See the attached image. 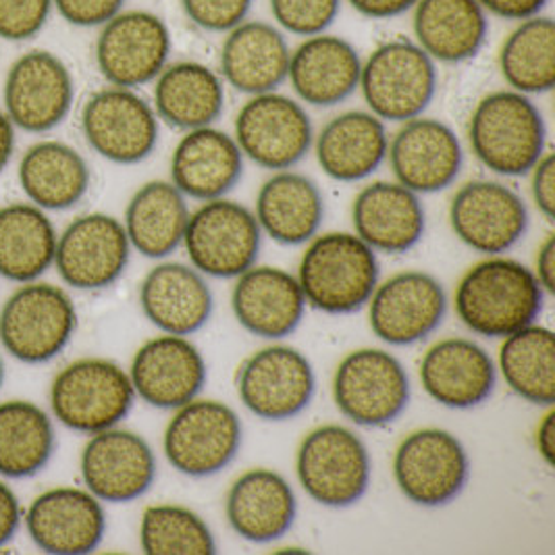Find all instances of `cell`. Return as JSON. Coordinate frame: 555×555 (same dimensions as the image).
Here are the masks:
<instances>
[{
  "instance_id": "cell-35",
  "label": "cell",
  "mask_w": 555,
  "mask_h": 555,
  "mask_svg": "<svg viewBox=\"0 0 555 555\" xmlns=\"http://www.w3.org/2000/svg\"><path fill=\"white\" fill-rule=\"evenodd\" d=\"M154 111L177 129L212 126L225 108V81L198 61L169 63L154 79Z\"/></svg>"
},
{
  "instance_id": "cell-31",
  "label": "cell",
  "mask_w": 555,
  "mask_h": 555,
  "mask_svg": "<svg viewBox=\"0 0 555 555\" xmlns=\"http://www.w3.org/2000/svg\"><path fill=\"white\" fill-rule=\"evenodd\" d=\"M140 304L154 327L185 337L208 323L212 292L201 271L181 262H163L142 281Z\"/></svg>"
},
{
  "instance_id": "cell-12",
  "label": "cell",
  "mask_w": 555,
  "mask_h": 555,
  "mask_svg": "<svg viewBox=\"0 0 555 555\" xmlns=\"http://www.w3.org/2000/svg\"><path fill=\"white\" fill-rule=\"evenodd\" d=\"M79 124L90 149L117 165L146 160L158 144V115L131 88L108 86L94 92L83 102Z\"/></svg>"
},
{
  "instance_id": "cell-23",
  "label": "cell",
  "mask_w": 555,
  "mask_h": 555,
  "mask_svg": "<svg viewBox=\"0 0 555 555\" xmlns=\"http://www.w3.org/2000/svg\"><path fill=\"white\" fill-rule=\"evenodd\" d=\"M129 379L146 404L173 410L198 398L206 385L201 350L181 335H160L146 341L131 360Z\"/></svg>"
},
{
  "instance_id": "cell-38",
  "label": "cell",
  "mask_w": 555,
  "mask_h": 555,
  "mask_svg": "<svg viewBox=\"0 0 555 555\" xmlns=\"http://www.w3.org/2000/svg\"><path fill=\"white\" fill-rule=\"evenodd\" d=\"M56 229L47 210L31 203L0 208V278L27 283L42 278L54 262Z\"/></svg>"
},
{
  "instance_id": "cell-8",
  "label": "cell",
  "mask_w": 555,
  "mask_h": 555,
  "mask_svg": "<svg viewBox=\"0 0 555 555\" xmlns=\"http://www.w3.org/2000/svg\"><path fill=\"white\" fill-rule=\"evenodd\" d=\"M262 231L253 210L228 198L190 212L183 246L196 271L210 278H240L256 264Z\"/></svg>"
},
{
  "instance_id": "cell-5",
  "label": "cell",
  "mask_w": 555,
  "mask_h": 555,
  "mask_svg": "<svg viewBox=\"0 0 555 555\" xmlns=\"http://www.w3.org/2000/svg\"><path fill=\"white\" fill-rule=\"evenodd\" d=\"M77 327L69 294L52 283L27 281L0 310V344L26 364H42L63 352Z\"/></svg>"
},
{
  "instance_id": "cell-53",
  "label": "cell",
  "mask_w": 555,
  "mask_h": 555,
  "mask_svg": "<svg viewBox=\"0 0 555 555\" xmlns=\"http://www.w3.org/2000/svg\"><path fill=\"white\" fill-rule=\"evenodd\" d=\"M15 152V126L7 117L4 111H0V173L11 163Z\"/></svg>"
},
{
  "instance_id": "cell-39",
  "label": "cell",
  "mask_w": 555,
  "mask_h": 555,
  "mask_svg": "<svg viewBox=\"0 0 555 555\" xmlns=\"http://www.w3.org/2000/svg\"><path fill=\"white\" fill-rule=\"evenodd\" d=\"M54 452L51 416L34 402L0 404V477L26 479L40 473Z\"/></svg>"
},
{
  "instance_id": "cell-7",
  "label": "cell",
  "mask_w": 555,
  "mask_h": 555,
  "mask_svg": "<svg viewBox=\"0 0 555 555\" xmlns=\"http://www.w3.org/2000/svg\"><path fill=\"white\" fill-rule=\"evenodd\" d=\"M296 473L317 504L348 507L360 502L371 485V455L353 430L323 425L304 437Z\"/></svg>"
},
{
  "instance_id": "cell-3",
  "label": "cell",
  "mask_w": 555,
  "mask_h": 555,
  "mask_svg": "<svg viewBox=\"0 0 555 555\" xmlns=\"http://www.w3.org/2000/svg\"><path fill=\"white\" fill-rule=\"evenodd\" d=\"M468 140L480 165L491 173H530L545 154L547 127L539 106L516 90H498L480 99L470 115Z\"/></svg>"
},
{
  "instance_id": "cell-18",
  "label": "cell",
  "mask_w": 555,
  "mask_h": 555,
  "mask_svg": "<svg viewBox=\"0 0 555 555\" xmlns=\"http://www.w3.org/2000/svg\"><path fill=\"white\" fill-rule=\"evenodd\" d=\"M314 371L302 352L289 346H269L253 353L240 369L242 404L262 421H289L308 408L314 396Z\"/></svg>"
},
{
  "instance_id": "cell-24",
  "label": "cell",
  "mask_w": 555,
  "mask_h": 555,
  "mask_svg": "<svg viewBox=\"0 0 555 555\" xmlns=\"http://www.w3.org/2000/svg\"><path fill=\"white\" fill-rule=\"evenodd\" d=\"M362 56L350 40L333 34L308 36L292 49L287 81L300 101L328 108L348 101L360 86Z\"/></svg>"
},
{
  "instance_id": "cell-28",
  "label": "cell",
  "mask_w": 555,
  "mask_h": 555,
  "mask_svg": "<svg viewBox=\"0 0 555 555\" xmlns=\"http://www.w3.org/2000/svg\"><path fill=\"white\" fill-rule=\"evenodd\" d=\"M421 383L437 404L466 410L495 389V364L479 344L450 337L429 348L421 362Z\"/></svg>"
},
{
  "instance_id": "cell-47",
  "label": "cell",
  "mask_w": 555,
  "mask_h": 555,
  "mask_svg": "<svg viewBox=\"0 0 555 555\" xmlns=\"http://www.w3.org/2000/svg\"><path fill=\"white\" fill-rule=\"evenodd\" d=\"M530 194L534 206L543 212L547 221L555 217V156L545 152L537 165L530 169Z\"/></svg>"
},
{
  "instance_id": "cell-22",
  "label": "cell",
  "mask_w": 555,
  "mask_h": 555,
  "mask_svg": "<svg viewBox=\"0 0 555 555\" xmlns=\"http://www.w3.org/2000/svg\"><path fill=\"white\" fill-rule=\"evenodd\" d=\"M373 333L389 346H410L429 337L446 317V292L435 278L405 271L377 285L371 296Z\"/></svg>"
},
{
  "instance_id": "cell-50",
  "label": "cell",
  "mask_w": 555,
  "mask_h": 555,
  "mask_svg": "<svg viewBox=\"0 0 555 555\" xmlns=\"http://www.w3.org/2000/svg\"><path fill=\"white\" fill-rule=\"evenodd\" d=\"M348 4L369 20H396L410 13L416 0H348Z\"/></svg>"
},
{
  "instance_id": "cell-13",
  "label": "cell",
  "mask_w": 555,
  "mask_h": 555,
  "mask_svg": "<svg viewBox=\"0 0 555 555\" xmlns=\"http://www.w3.org/2000/svg\"><path fill=\"white\" fill-rule=\"evenodd\" d=\"M173 40L169 26L152 11H121L101 26L96 65L111 86L138 90L169 65Z\"/></svg>"
},
{
  "instance_id": "cell-45",
  "label": "cell",
  "mask_w": 555,
  "mask_h": 555,
  "mask_svg": "<svg viewBox=\"0 0 555 555\" xmlns=\"http://www.w3.org/2000/svg\"><path fill=\"white\" fill-rule=\"evenodd\" d=\"M183 15L204 31L228 34L248 20L254 0H179Z\"/></svg>"
},
{
  "instance_id": "cell-16",
  "label": "cell",
  "mask_w": 555,
  "mask_h": 555,
  "mask_svg": "<svg viewBox=\"0 0 555 555\" xmlns=\"http://www.w3.org/2000/svg\"><path fill=\"white\" fill-rule=\"evenodd\" d=\"M126 228L111 215L88 212L74 219L56 237L54 269L76 289L94 292L113 285L129 262Z\"/></svg>"
},
{
  "instance_id": "cell-49",
  "label": "cell",
  "mask_w": 555,
  "mask_h": 555,
  "mask_svg": "<svg viewBox=\"0 0 555 555\" xmlns=\"http://www.w3.org/2000/svg\"><path fill=\"white\" fill-rule=\"evenodd\" d=\"M24 522V509L15 491L0 480V547L7 545Z\"/></svg>"
},
{
  "instance_id": "cell-20",
  "label": "cell",
  "mask_w": 555,
  "mask_h": 555,
  "mask_svg": "<svg viewBox=\"0 0 555 555\" xmlns=\"http://www.w3.org/2000/svg\"><path fill=\"white\" fill-rule=\"evenodd\" d=\"M36 547L52 555H86L101 545L106 518L88 489L54 487L40 493L24 514Z\"/></svg>"
},
{
  "instance_id": "cell-2",
  "label": "cell",
  "mask_w": 555,
  "mask_h": 555,
  "mask_svg": "<svg viewBox=\"0 0 555 555\" xmlns=\"http://www.w3.org/2000/svg\"><path fill=\"white\" fill-rule=\"evenodd\" d=\"M298 283L304 300L312 308L327 314H350L375 294L379 260L356 233L314 235L300 260Z\"/></svg>"
},
{
  "instance_id": "cell-4",
  "label": "cell",
  "mask_w": 555,
  "mask_h": 555,
  "mask_svg": "<svg viewBox=\"0 0 555 555\" xmlns=\"http://www.w3.org/2000/svg\"><path fill=\"white\" fill-rule=\"evenodd\" d=\"M358 88L380 121L405 124L435 99L437 63L414 40H391L362 61Z\"/></svg>"
},
{
  "instance_id": "cell-52",
  "label": "cell",
  "mask_w": 555,
  "mask_h": 555,
  "mask_svg": "<svg viewBox=\"0 0 555 555\" xmlns=\"http://www.w3.org/2000/svg\"><path fill=\"white\" fill-rule=\"evenodd\" d=\"M537 448L543 460L554 466L555 460V412H547L537 429Z\"/></svg>"
},
{
  "instance_id": "cell-46",
  "label": "cell",
  "mask_w": 555,
  "mask_h": 555,
  "mask_svg": "<svg viewBox=\"0 0 555 555\" xmlns=\"http://www.w3.org/2000/svg\"><path fill=\"white\" fill-rule=\"evenodd\" d=\"M56 13L72 26L101 27L124 11L127 0H52Z\"/></svg>"
},
{
  "instance_id": "cell-14",
  "label": "cell",
  "mask_w": 555,
  "mask_h": 555,
  "mask_svg": "<svg viewBox=\"0 0 555 555\" xmlns=\"http://www.w3.org/2000/svg\"><path fill=\"white\" fill-rule=\"evenodd\" d=\"M76 83L69 67L54 52L34 49L17 56L4 79V113L15 129L47 133L72 113Z\"/></svg>"
},
{
  "instance_id": "cell-42",
  "label": "cell",
  "mask_w": 555,
  "mask_h": 555,
  "mask_svg": "<svg viewBox=\"0 0 555 555\" xmlns=\"http://www.w3.org/2000/svg\"><path fill=\"white\" fill-rule=\"evenodd\" d=\"M140 543L149 555H212L215 537L203 518L181 505H151L142 514Z\"/></svg>"
},
{
  "instance_id": "cell-17",
  "label": "cell",
  "mask_w": 555,
  "mask_h": 555,
  "mask_svg": "<svg viewBox=\"0 0 555 555\" xmlns=\"http://www.w3.org/2000/svg\"><path fill=\"white\" fill-rule=\"evenodd\" d=\"M457 240L480 254L498 256L514 248L529 229V208L509 185L489 179L464 183L450 204Z\"/></svg>"
},
{
  "instance_id": "cell-36",
  "label": "cell",
  "mask_w": 555,
  "mask_h": 555,
  "mask_svg": "<svg viewBox=\"0 0 555 555\" xmlns=\"http://www.w3.org/2000/svg\"><path fill=\"white\" fill-rule=\"evenodd\" d=\"M20 185L42 210H67L90 190V167L79 152L56 140L36 142L22 154Z\"/></svg>"
},
{
  "instance_id": "cell-54",
  "label": "cell",
  "mask_w": 555,
  "mask_h": 555,
  "mask_svg": "<svg viewBox=\"0 0 555 555\" xmlns=\"http://www.w3.org/2000/svg\"><path fill=\"white\" fill-rule=\"evenodd\" d=\"M4 380V362H2V356H0V385Z\"/></svg>"
},
{
  "instance_id": "cell-6",
  "label": "cell",
  "mask_w": 555,
  "mask_h": 555,
  "mask_svg": "<svg viewBox=\"0 0 555 555\" xmlns=\"http://www.w3.org/2000/svg\"><path fill=\"white\" fill-rule=\"evenodd\" d=\"M135 391L119 364L81 358L52 379V416L67 429L94 435L117 427L133 405Z\"/></svg>"
},
{
  "instance_id": "cell-40",
  "label": "cell",
  "mask_w": 555,
  "mask_h": 555,
  "mask_svg": "<svg viewBox=\"0 0 555 555\" xmlns=\"http://www.w3.org/2000/svg\"><path fill=\"white\" fill-rule=\"evenodd\" d=\"M500 72L509 90L545 94L555 86V24L547 15L518 22L500 49Z\"/></svg>"
},
{
  "instance_id": "cell-21",
  "label": "cell",
  "mask_w": 555,
  "mask_h": 555,
  "mask_svg": "<svg viewBox=\"0 0 555 555\" xmlns=\"http://www.w3.org/2000/svg\"><path fill=\"white\" fill-rule=\"evenodd\" d=\"M387 158L398 183L418 196L448 190L464 165V152L454 129L423 115L396 131L389 140Z\"/></svg>"
},
{
  "instance_id": "cell-43",
  "label": "cell",
  "mask_w": 555,
  "mask_h": 555,
  "mask_svg": "<svg viewBox=\"0 0 555 555\" xmlns=\"http://www.w3.org/2000/svg\"><path fill=\"white\" fill-rule=\"evenodd\" d=\"M341 4L344 0H269L275 26L302 38L325 34L339 17Z\"/></svg>"
},
{
  "instance_id": "cell-19",
  "label": "cell",
  "mask_w": 555,
  "mask_h": 555,
  "mask_svg": "<svg viewBox=\"0 0 555 555\" xmlns=\"http://www.w3.org/2000/svg\"><path fill=\"white\" fill-rule=\"evenodd\" d=\"M81 480L86 489L108 504L142 498L156 477V457L149 441L131 430L94 433L81 450Z\"/></svg>"
},
{
  "instance_id": "cell-29",
  "label": "cell",
  "mask_w": 555,
  "mask_h": 555,
  "mask_svg": "<svg viewBox=\"0 0 555 555\" xmlns=\"http://www.w3.org/2000/svg\"><path fill=\"white\" fill-rule=\"evenodd\" d=\"M231 308L253 335L281 339L300 325L306 300L298 278L278 267H250L237 278Z\"/></svg>"
},
{
  "instance_id": "cell-44",
  "label": "cell",
  "mask_w": 555,
  "mask_h": 555,
  "mask_svg": "<svg viewBox=\"0 0 555 555\" xmlns=\"http://www.w3.org/2000/svg\"><path fill=\"white\" fill-rule=\"evenodd\" d=\"M52 9V0H0V40H31L49 24Z\"/></svg>"
},
{
  "instance_id": "cell-30",
  "label": "cell",
  "mask_w": 555,
  "mask_h": 555,
  "mask_svg": "<svg viewBox=\"0 0 555 555\" xmlns=\"http://www.w3.org/2000/svg\"><path fill=\"white\" fill-rule=\"evenodd\" d=\"M325 176L353 183L373 176L387 158L385 121L371 111H346L328 119L312 142Z\"/></svg>"
},
{
  "instance_id": "cell-32",
  "label": "cell",
  "mask_w": 555,
  "mask_h": 555,
  "mask_svg": "<svg viewBox=\"0 0 555 555\" xmlns=\"http://www.w3.org/2000/svg\"><path fill=\"white\" fill-rule=\"evenodd\" d=\"M229 525L242 539L271 543L296 520V495L279 473L254 468L231 485L225 502Z\"/></svg>"
},
{
  "instance_id": "cell-51",
  "label": "cell",
  "mask_w": 555,
  "mask_h": 555,
  "mask_svg": "<svg viewBox=\"0 0 555 555\" xmlns=\"http://www.w3.org/2000/svg\"><path fill=\"white\" fill-rule=\"evenodd\" d=\"M537 279L543 292H555V235L550 233L537 254Z\"/></svg>"
},
{
  "instance_id": "cell-26",
  "label": "cell",
  "mask_w": 555,
  "mask_h": 555,
  "mask_svg": "<svg viewBox=\"0 0 555 555\" xmlns=\"http://www.w3.org/2000/svg\"><path fill=\"white\" fill-rule=\"evenodd\" d=\"M356 235L375 253L404 254L425 235V208L416 192L398 181H375L352 204Z\"/></svg>"
},
{
  "instance_id": "cell-33",
  "label": "cell",
  "mask_w": 555,
  "mask_h": 555,
  "mask_svg": "<svg viewBox=\"0 0 555 555\" xmlns=\"http://www.w3.org/2000/svg\"><path fill=\"white\" fill-rule=\"evenodd\" d=\"M412 29L414 42L435 63H462L482 49L489 15L479 0H416Z\"/></svg>"
},
{
  "instance_id": "cell-25",
  "label": "cell",
  "mask_w": 555,
  "mask_h": 555,
  "mask_svg": "<svg viewBox=\"0 0 555 555\" xmlns=\"http://www.w3.org/2000/svg\"><path fill=\"white\" fill-rule=\"evenodd\" d=\"M244 154L228 131L217 127L190 129L171 156V183L185 198H225L242 179Z\"/></svg>"
},
{
  "instance_id": "cell-34",
  "label": "cell",
  "mask_w": 555,
  "mask_h": 555,
  "mask_svg": "<svg viewBox=\"0 0 555 555\" xmlns=\"http://www.w3.org/2000/svg\"><path fill=\"white\" fill-rule=\"evenodd\" d=\"M254 217L271 240L283 246H300L319 233L325 201L310 177L289 169L275 171L258 192Z\"/></svg>"
},
{
  "instance_id": "cell-48",
  "label": "cell",
  "mask_w": 555,
  "mask_h": 555,
  "mask_svg": "<svg viewBox=\"0 0 555 555\" xmlns=\"http://www.w3.org/2000/svg\"><path fill=\"white\" fill-rule=\"evenodd\" d=\"M550 0H479L487 15H495L507 22H525L530 17L543 15V9Z\"/></svg>"
},
{
  "instance_id": "cell-15",
  "label": "cell",
  "mask_w": 555,
  "mask_h": 555,
  "mask_svg": "<svg viewBox=\"0 0 555 555\" xmlns=\"http://www.w3.org/2000/svg\"><path fill=\"white\" fill-rule=\"evenodd\" d=\"M470 462L460 439L443 429H418L398 446L393 477L412 504H450L466 487Z\"/></svg>"
},
{
  "instance_id": "cell-37",
  "label": "cell",
  "mask_w": 555,
  "mask_h": 555,
  "mask_svg": "<svg viewBox=\"0 0 555 555\" xmlns=\"http://www.w3.org/2000/svg\"><path fill=\"white\" fill-rule=\"evenodd\" d=\"M188 221L185 196L171 181L154 179L131 196L124 228L133 250L146 258H165L181 246Z\"/></svg>"
},
{
  "instance_id": "cell-10",
  "label": "cell",
  "mask_w": 555,
  "mask_h": 555,
  "mask_svg": "<svg viewBox=\"0 0 555 555\" xmlns=\"http://www.w3.org/2000/svg\"><path fill=\"white\" fill-rule=\"evenodd\" d=\"M163 448L177 473L194 479L228 468L242 448V423L233 408L217 400H192L177 408Z\"/></svg>"
},
{
  "instance_id": "cell-1",
  "label": "cell",
  "mask_w": 555,
  "mask_h": 555,
  "mask_svg": "<svg viewBox=\"0 0 555 555\" xmlns=\"http://www.w3.org/2000/svg\"><path fill=\"white\" fill-rule=\"evenodd\" d=\"M543 306L537 275L518 260L487 258L475 264L457 285L455 312L482 337H507L532 325Z\"/></svg>"
},
{
  "instance_id": "cell-11",
  "label": "cell",
  "mask_w": 555,
  "mask_h": 555,
  "mask_svg": "<svg viewBox=\"0 0 555 555\" xmlns=\"http://www.w3.org/2000/svg\"><path fill=\"white\" fill-rule=\"evenodd\" d=\"M235 142L242 154L269 171L298 165L312 149L314 131L302 104L285 94H254L235 117Z\"/></svg>"
},
{
  "instance_id": "cell-27",
  "label": "cell",
  "mask_w": 555,
  "mask_h": 555,
  "mask_svg": "<svg viewBox=\"0 0 555 555\" xmlns=\"http://www.w3.org/2000/svg\"><path fill=\"white\" fill-rule=\"evenodd\" d=\"M289 56V42L275 24L246 20L225 34L219 76L248 96L275 92L287 81Z\"/></svg>"
},
{
  "instance_id": "cell-41",
  "label": "cell",
  "mask_w": 555,
  "mask_h": 555,
  "mask_svg": "<svg viewBox=\"0 0 555 555\" xmlns=\"http://www.w3.org/2000/svg\"><path fill=\"white\" fill-rule=\"evenodd\" d=\"M504 339L500 371L509 389L530 404L554 405V333L550 328L527 325Z\"/></svg>"
},
{
  "instance_id": "cell-9",
  "label": "cell",
  "mask_w": 555,
  "mask_h": 555,
  "mask_svg": "<svg viewBox=\"0 0 555 555\" xmlns=\"http://www.w3.org/2000/svg\"><path fill=\"white\" fill-rule=\"evenodd\" d=\"M333 400L360 427L393 423L410 402V379L393 353L362 348L348 353L333 377Z\"/></svg>"
}]
</instances>
